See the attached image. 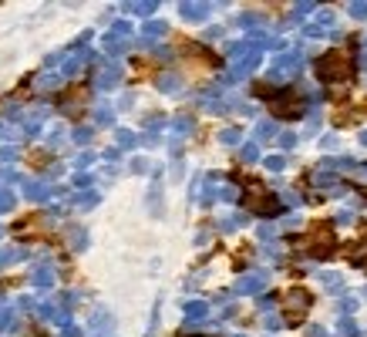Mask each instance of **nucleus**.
Instances as JSON below:
<instances>
[]
</instances>
